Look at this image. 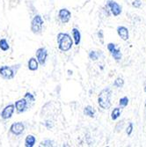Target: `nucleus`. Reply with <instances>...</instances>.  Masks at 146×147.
<instances>
[{"mask_svg": "<svg viewBox=\"0 0 146 147\" xmlns=\"http://www.w3.org/2000/svg\"><path fill=\"white\" fill-rule=\"evenodd\" d=\"M112 90L109 87H105L102 89L98 96V104L103 109H109L111 107Z\"/></svg>", "mask_w": 146, "mask_h": 147, "instance_id": "nucleus-1", "label": "nucleus"}, {"mask_svg": "<svg viewBox=\"0 0 146 147\" xmlns=\"http://www.w3.org/2000/svg\"><path fill=\"white\" fill-rule=\"evenodd\" d=\"M58 49L63 52H67L73 46V40L67 33H59L57 36Z\"/></svg>", "mask_w": 146, "mask_h": 147, "instance_id": "nucleus-2", "label": "nucleus"}, {"mask_svg": "<svg viewBox=\"0 0 146 147\" xmlns=\"http://www.w3.org/2000/svg\"><path fill=\"white\" fill-rule=\"evenodd\" d=\"M21 64L20 63H17L14 65H4L0 67V77L2 78L5 79V80H10L14 78V77L16 76L17 72L19 71L20 68Z\"/></svg>", "mask_w": 146, "mask_h": 147, "instance_id": "nucleus-3", "label": "nucleus"}, {"mask_svg": "<svg viewBox=\"0 0 146 147\" xmlns=\"http://www.w3.org/2000/svg\"><path fill=\"white\" fill-rule=\"evenodd\" d=\"M43 24L44 21L42 20V17L39 14L35 15L31 21V31L34 34H40L42 31Z\"/></svg>", "mask_w": 146, "mask_h": 147, "instance_id": "nucleus-4", "label": "nucleus"}, {"mask_svg": "<svg viewBox=\"0 0 146 147\" xmlns=\"http://www.w3.org/2000/svg\"><path fill=\"white\" fill-rule=\"evenodd\" d=\"M108 8H109L110 11L114 17L119 16L122 13V6L119 5L117 2L114 1V0H108L107 1V5H106Z\"/></svg>", "mask_w": 146, "mask_h": 147, "instance_id": "nucleus-5", "label": "nucleus"}, {"mask_svg": "<svg viewBox=\"0 0 146 147\" xmlns=\"http://www.w3.org/2000/svg\"><path fill=\"white\" fill-rule=\"evenodd\" d=\"M48 57V50L46 48H39L36 50V59L40 65H45Z\"/></svg>", "mask_w": 146, "mask_h": 147, "instance_id": "nucleus-6", "label": "nucleus"}, {"mask_svg": "<svg viewBox=\"0 0 146 147\" xmlns=\"http://www.w3.org/2000/svg\"><path fill=\"white\" fill-rule=\"evenodd\" d=\"M24 130H25V125L21 122L12 123L11 125V127H10V132L11 133L12 135H15V136L22 135Z\"/></svg>", "mask_w": 146, "mask_h": 147, "instance_id": "nucleus-7", "label": "nucleus"}, {"mask_svg": "<svg viewBox=\"0 0 146 147\" xmlns=\"http://www.w3.org/2000/svg\"><path fill=\"white\" fill-rule=\"evenodd\" d=\"M58 18L63 24L68 23L71 18V12L66 8H62L58 11Z\"/></svg>", "mask_w": 146, "mask_h": 147, "instance_id": "nucleus-8", "label": "nucleus"}, {"mask_svg": "<svg viewBox=\"0 0 146 147\" xmlns=\"http://www.w3.org/2000/svg\"><path fill=\"white\" fill-rule=\"evenodd\" d=\"M14 110H15V106L14 104H9L7 106L5 107V109H3V111L1 112V118L4 119V120H8L10 119L13 113H14Z\"/></svg>", "mask_w": 146, "mask_h": 147, "instance_id": "nucleus-9", "label": "nucleus"}, {"mask_svg": "<svg viewBox=\"0 0 146 147\" xmlns=\"http://www.w3.org/2000/svg\"><path fill=\"white\" fill-rule=\"evenodd\" d=\"M14 106H15V109H16L17 113L21 114V113H24L26 109H28V102L26 101V100L25 98H23V99H20V100H17L15 102Z\"/></svg>", "mask_w": 146, "mask_h": 147, "instance_id": "nucleus-10", "label": "nucleus"}, {"mask_svg": "<svg viewBox=\"0 0 146 147\" xmlns=\"http://www.w3.org/2000/svg\"><path fill=\"white\" fill-rule=\"evenodd\" d=\"M117 34L118 35L121 37L122 40L123 41H128L129 38V29L124 26H119L117 28Z\"/></svg>", "mask_w": 146, "mask_h": 147, "instance_id": "nucleus-11", "label": "nucleus"}, {"mask_svg": "<svg viewBox=\"0 0 146 147\" xmlns=\"http://www.w3.org/2000/svg\"><path fill=\"white\" fill-rule=\"evenodd\" d=\"M28 67L30 71H35L38 70L39 68V63L37 61V59L35 57H31L28 61Z\"/></svg>", "mask_w": 146, "mask_h": 147, "instance_id": "nucleus-12", "label": "nucleus"}, {"mask_svg": "<svg viewBox=\"0 0 146 147\" xmlns=\"http://www.w3.org/2000/svg\"><path fill=\"white\" fill-rule=\"evenodd\" d=\"M72 37L74 40L75 45H79V43L81 42V34L80 31L76 28H72Z\"/></svg>", "mask_w": 146, "mask_h": 147, "instance_id": "nucleus-13", "label": "nucleus"}, {"mask_svg": "<svg viewBox=\"0 0 146 147\" xmlns=\"http://www.w3.org/2000/svg\"><path fill=\"white\" fill-rule=\"evenodd\" d=\"M36 143V138L33 135H28L25 139V146L26 147H33Z\"/></svg>", "mask_w": 146, "mask_h": 147, "instance_id": "nucleus-14", "label": "nucleus"}, {"mask_svg": "<svg viewBox=\"0 0 146 147\" xmlns=\"http://www.w3.org/2000/svg\"><path fill=\"white\" fill-rule=\"evenodd\" d=\"M110 53H111L112 57H114V59L115 61H117V62L120 61L122 59V52H121V49H119V48H114Z\"/></svg>", "mask_w": 146, "mask_h": 147, "instance_id": "nucleus-15", "label": "nucleus"}, {"mask_svg": "<svg viewBox=\"0 0 146 147\" xmlns=\"http://www.w3.org/2000/svg\"><path fill=\"white\" fill-rule=\"evenodd\" d=\"M84 115L88 117H94L95 116V109L92 106H86L84 109Z\"/></svg>", "mask_w": 146, "mask_h": 147, "instance_id": "nucleus-16", "label": "nucleus"}, {"mask_svg": "<svg viewBox=\"0 0 146 147\" xmlns=\"http://www.w3.org/2000/svg\"><path fill=\"white\" fill-rule=\"evenodd\" d=\"M121 114H122V110H121L120 108H115V109H114L113 111H112V113H111V118H112L113 121H115V120H117L119 117H120Z\"/></svg>", "mask_w": 146, "mask_h": 147, "instance_id": "nucleus-17", "label": "nucleus"}, {"mask_svg": "<svg viewBox=\"0 0 146 147\" xmlns=\"http://www.w3.org/2000/svg\"><path fill=\"white\" fill-rule=\"evenodd\" d=\"M10 49V45L8 43V42L6 41V39L3 38L0 40V49L3 51H7Z\"/></svg>", "mask_w": 146, "mask_h": 147, "instance_id": "nucleus-18", "label": "nucleus"}, {"mask_svg": "<svg viewBox=\"0 0 146 147\" xmlns=\"http://www.w3.org/2000/svg\"><path fill=\"white\" fill-rule=\"evenodd\" d=\"M100 53H99V51H94V50H92L89 52V58L92 60V61H97L99 59V57H100Z\"/></svg>", "mask_w": 146, "mask_h": 147, "instance_id": "nucleus-19", "label": "nucleus"}, {"mask_svg": "<svg viewBox=\"0 0 146 147\" xmlns=\"http://www.w3.org/2000/svg\"><path fill=\"white\" fill-rule=\"evenodd\" d=\"M113 85H114L115 87H117V88H122V87H123V86H124V80H123L122 78H117L114 80V82Z\"/></svg>", "mask_w": 146, "mask_h": 147, "instance_id": "nucleus-20", "label": "nucleus"}, {"mask_svg": "<svg viewBox=\"0 0 146 147\" xmlns=\"http://www.w3.org/2000/svg\"><path fill=\"white\" fill-rule=\"evenodd\" d=\"M24 98L26 100V101L28 102V104H29V103H33V102H34V100H35V98H34V94H32V93L29 92H26V93H25Z\"/></svg>", "mask_w": 146, "mask_h": 147, "instance_id": "nucleus-21", "label": "nucleus"}, {"mask_svg": "<svg viewBox=\"0 0 146 147\" xmlns=\"http://www.w3.org/2000/svg\"><path fill=\"white\" fill-rule=\"evenodd\" d=\"M129 101V98L127 96H124V97L121 98L120 100H119V105H120L121 107H122V108H125V107L128 106Z\"/></svg>", "mask_w": 146, "mask_h": 147, "instance_id": "nucleus-22", "label": "nucleus"}, {"mask_svg": "<svg viewBox=\"0 0 146 147\" xmlns=\"http://www.w3.org/2000/svg\"><path fill=\"white\" fill-rule=\"evenodd\" d=\"M54 145V141L53 140H50V139H45L43 141H42L40 143V146H47V147H49V146H53Z\"/></svg>", "mask_w": 146, "mask_h": 147, "instance_id": "nucleus-23", "label": "nucleus"}, {"mask_svg": "<svg viewBox=\"0 0 146 147\" xmlns=\"http://www.w3.org/2000/svg\"><path fill=\"white\" fill-rule=\"evenodd\" d=\"M133 129H134V124L133 123H129V126L127 127L126 129V133H127V135L128 136H130L132 134V132H133Z\"/></svg>", "mask_w": 146, "mask_h": 147, "instance_id": "nucleus-24", "label": "nucleus"}, {"mask_svg": "<svg viewBox=\"0 0 146 147\" xmlns=\"http://www.w3.org/2000/svg\"><path fill=\"white\" fill-rule=\"evenodd\" d=\"M141 5H142L141 0H134V1L132 2V6L135 7V8H140Z\"/></svg>", "mask_w": 146, "mask_h": 147, "instance_id": "nucleus-25", "label": "nucleus"}, {"mask_svg": "<svg viewBox=\"0 0 146 147\" xmlns=\"http://www.w3.org/2000/svg\"><path fill=\"white\" fill-rule=\"evenodd\" d=\"M98 37H99V39H100L101 43H104V35H103V31L102 30H100L98 32Z\"/></svg>", "mask_w": 146, "mask_h": 147, "instance_id": "nucleus-26", "label": "nucleus"}, {"mask_svg": "<svg viewBox=\"0 0 146 147\" xmlns=\"http://www.w3.org/2000/svg\"><path fill=\"white\" fill-rule=\"evenodd\" d=\"M44 125L47 129H51L53 127V122L52 121H46L44 123Z\"/></svg>", "mask_w": 146, "mask_h": 147, "instance_id": "nucleus-27", "label": "nucleus"}, {"mask_svg": "<svg viewBox=\"0 0 146 147\" xmlns=\"http://www.w3.org/2000/svg\"><path fill=\"white\" fill-rule=\"evenodd\" d=\"M143 90H144V92L146 93V86H144V88H143Z\"/></svg>", "mask_w": 146, "mask_h": 147, "instance_id": "nucleus-28", "label": "nucleus"}, {"mask_svg": "<svg viewBox=\"0 0 146 147\" xmlns=\"http://www.w3.org/2000/svg\"><path fill=\"white\" fill-rule=\"evenodd\" d=\"M145 107H146V100H145Z\"/></svg>", "mask_w": 146, "mask_h": 147, "instance_id": "nucleus-29", "label": "nucleus"}]
</instances>
